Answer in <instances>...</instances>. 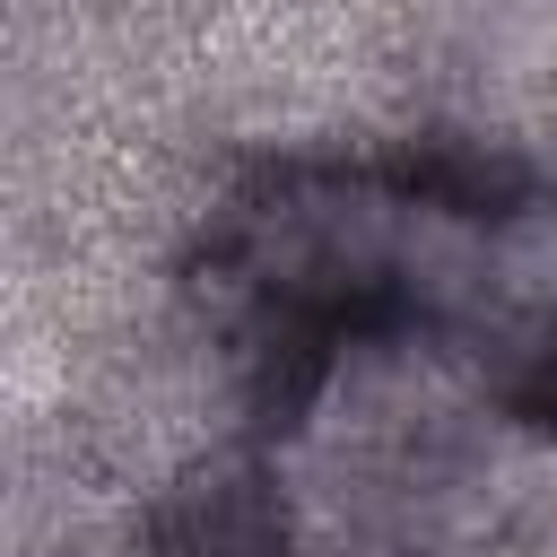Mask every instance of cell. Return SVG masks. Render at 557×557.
<instances>
[{
	"label": "cell",
	"mask_w": 557,
	"mask_h": 557,
	"mask_svg": "<svg viewBox=\"0 0 557 557\" xmlns=\"http://www.w3.org/2000/svg\"><path fill=\"white\" fill-rule=\"evenodd\" d=\"M165 548L174 557H270L278 548V513L270 487L252 470H209L165 505Z\"/></svg>",
	"instance_id": "obj_1"
},
{
	"label": "cell",
	"mask_w": 557,
	"mask_h": 557,
	"mask_svg": "<svg viewBox=\"0 0 557 557\" xmlns=\"http://www.w3.org/2000/svg\"><path fill=\"white\" fill-rule=\"evenodd\" d=\"M479 383L496 409L557 426V313H505L479 339Z\"/></svg>",
	"instance_id": "obj_2"
}]
</instances>
